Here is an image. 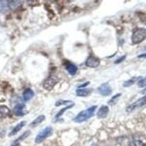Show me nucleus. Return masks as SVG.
Returning a JSON list of instances; mask_svg holds the SVG:
<instances>
[{
	"instance_id": "nucleus-1",
	"label": "nucleus",
	"mask_w": 146,
	"mask_h": 146,
	"mask_svg": "<svg viewBox=\"0 0 146 146\" xmlns=\"http://www.w3.org/2000/svg\"><path fill=\"white\" fill-rule=\"evenodd\" d=\"M97 109V106H92L91 108H89V109L85 110H82L81 111L77 116H76L74 118V121L76 122V123H82L88 120L89 118H91L93 117L94 115V112Z\"/></svg>"
},
{
	"instance_id": "nucleus-2",
	"label": "nucleus",
	"mask_w": 146,
	"mask_h": 146,
	"mask_svg": "<svg viewBox=\"0 0 146 146\" xmlns=\"http://www.w3.org/2000/svg\"><path fill=\"white\" fill-rule=\"evenodd\" d=\"M145 39H146V29L145 28L135 29L131 37L133 44H139L143 42Z\"/></svg>"
},
{
	"instance_id": "nucleus-3",
	"label": "nucleus",
	"mask_w": 146,
	"mask_h": 146,
	"mask_svg": "<svg viewBox=\"0 0 146 146\" xmlns=\"http://www.w3.org/2000/svg\"><path fill=\"white\" fill-rule=\"evenodd\" d=\"M53 133V128L51 126H48V127H45L43 130H41L39 134L37 135L36 138H35V143H42L44 140H46L48 137H49L52 135Z\"/></svg>"
},
{
	"instance_id": "nucleus-4",
	"label": "nucleus",
	"mask_w": 146,
	"mask_h": 146,
	"mask_svg": "<svg viewBox=\"0 0 146 146\" xmlns=\"http://www.w3.org/2000/svg\"><path fill=\"white\" fill-rule=\"evenodd\" d=\"M146 105V95L142 98H140L139 100H137L135 102L130 104L127 108H126V111L127 112H133L135 110L139 109V108H142L143 106Z\"/></svg>"
},
{
	"instance_id": "nucleus-5",
	"label": "nucleus",
	"mask_w": 146,
	"mask_h": 146,
	"mask_svg": "<svg viewBox=\"0 0 146 146\" xmlns=\"http://www.w3.org/2000/svg\"><path fill=\"white\" fill-rule=\"evenodd\" d=\"M58 82V78H56L55 76L50 75L48 79H46V81L44 82L43 87H44V89H46L47 91H50L54 88V86L56 84V82Z\"/></svg>"
},
{
	"instance_id": "nucleus-6",
	"label": "nucleus",
	"mask_w": 146,
	"mask_h": 146,
	"mask_svg": "<svg viewBox=\"0 0 146 146\" xmlns=\"http://www.w3.org/2000/svg\"><path fill=\"white\" fill-rule=\"evenodd\" d=\"M99 92L102 95V96H110L112 93V88L110 87L109 82H104L99 87Z\"/></svg>"
},
{
	"instance_id": "nucleus-7",
	"label": "nucleus",
	"mask_w": 146,
	"mask_h": 146,
	"mask_svg": "<svg viewBox=\"0 0 146 146\" xmlns=\"http://www.w3.org/2000/svg\"><path fill=\"white\" fill-rule=\"evenodd\" d=\"M100 61L98 58H96V56H90L89 58L86 59L85 61V65L86 66L88 67H91V68H96L100 66Z\"/></svg>"
},
{
	"instance_id": "nucleus-8",
	"label": "nucleus",
	"mask_w": 146,
	"mask_h": 146,
	"mask_svg": "<svg viewBox=\"0 0 146 146\" xmlns=\"http://www.w3.org/2000/svg\"><path fill=\"white\" fill-rule=\"evenodd\" d=\"M109 111H110V109L108 106H101L97 112V117L100 119L105 118L108 116V114H109Z\"/></svg>"
},
{
	"instance_id": "nucleus-9",
	"label": "nucleus",
	"mask_w": 146,
	"mask_h": 146,
	"mask_svg": "<svg viewBox=\"0 0 146 146\" xmlns=\"http://www.w3.org/2000/svg\"><path fill=\"white\" fill-rule=\"evenodd\" d=\"M14 113L16 116H23L26 111H25V105L24 104H17L15 109H14Z\"/></svg>"
},
{
	"instance_id": "nucleus-10",
	"label": "nucleus",
	"mask_w": 146,
	"mask_h": 146,
	"mask_svg": "<svg viewBox=\"0 0 146 146\" xmlns=\"http://www.w3.org/2000/svg\"><path fill=\"white\" fill-rule=\"evenodd\" d=\"M92 89H85V88H79L76 90V95L79 97H87L92 93Z\"/></svg>"
},
{
	"instance_id": "nucleus-11",
	"label": "nucleus",
	"mask_w": 146,
	"mask_h": 146,
	"mask_svg": "<svg viewBox=\"0 0 146 146\" xmlns=\"http://www.w3.org/2000/svg\"><path fill=\"white\" fill-rule=\"evenodd\" d=\"M25 125H26V122H25V121H22V122H20L19 124H17L15 126V127L13 128V130L11 131V133L9 134V136H14V135H15L19 131H21V129Z\"/></svg>"
},
{
	"instance_id": "nucleus-12",
	"label": "nucleus",
	"mask_w": 146,
	"mask_h": 146,
	"mask_svg": "<svg viewBox=\"0 0 146 146\" xmlns=\"http://www.w3.org/2000/svg\"><path fill=\"white\" fill-rule=\"evenodd\" d=\"M34 96V92L31 89H26L23 94V99L24 101H29L31 98Z\"/></svg>"
},
{
	"instance_id": "nucleus-13",
	"label": "nucleus",
	"mask_w": 146,
	"mask_h": 146,
	"mask_svg": "<svg viewBox=\"0 0 146 146\" xmlns=\"http://www.w3.org/2000/svg\"><path fill=\"white\" fill-rule=\"evenodd\" d=\"M10 114V110L8 107H6L5 105L0 106V118H5L6 117H8Z\"/></svg>"
},
{
	"instance_id": "nucleus-14",
	"label": "nucleus",
	"mask_w": 146,
	"mask_h": 146,
	"mask_svg": "<svg viewBox=\"0 0 146 146\" xmlns=\"http://www.w3.org/2000/svg\"><path fill=\"white\" fill-rule=\"evenodd\" d=\"M66 70L71 75H74L76 74V72H77V66H74V64L69 63V64H67V66H66Z\"/></svg>"
},
{
	"instance_id": "nucleus-15",
	"label": "nucleus",
	"mask_w": 146,
	"mask_h": 146,
	"mask_svg": "<svg viewBox=\"0 0 146 146\" xmlns=\"http://www.w3.org/2000/svg\"><path fill=\"white\" fill-rule=\"evenodd\" d=\"M44 120H45V116L44 115H40L39 117H37L33 122L31 123V126H36L38 125H40V123H42Z\"/></svg>"
},
{
	"instance_id": "nucleus-16",
	"label": "nucleus",
	"mask_w": 146,
	"mask_h": 146,
	"mask_svg": "<svg viewBox=\"0 0 146 146\" xmlns=\"http://www.w3.org/2000/svg\"><path fill=\"white\" fill-rule=\"evenodd\" d=\"M21 1H8L7 5L11 10H15L18 6L21 5Z\"/></svg>"
},
{
	"instance_id": "nucleus-17",
	"label": "nucleus",
	"mask_w": 146,
	"mask_h": 146,
	"mask_svg": "<svg viewBox=\"0 0 146 146\" xmlns=\"http://www.w3.org/2000/svg\"><path fill=\"white\" fill-rule=\"evenodd\" d=\"M128 146H146V144H144L142 141L140 140H136V139H133V140H130L128 143Z\"/></svg>"
},
{
	"instance_id": "nucleus-18",
	"label": "nucleus",
	"mask_w": 146,
	"mask_h": 146,
	"mask_svg": "<svg viewBox=\"0 0 146 146\" xmlns=\"http://www.w3.org/2000/svg\"><path fill=\"white\" fill-rule=\"evenodd\" d=\"M7 8H8L7 2L0 0V13H5L7 11Z\"/></svg>"
},
{
	"instance_id": "nucleus-19",
	"label": "nucleus",
	"mask_w": 146,
	"mask_h": 146,
	"mask_svg": "<svg viewBox=\"0 0 146 146\" xmlns=\"http://www.w3.org/2000/svg\"><path fill=\"white\" fill-rule=\"evenodd\" d=\"M136 77H135V78H132V79H129V80H127V81H125L124 84H123V86L124 87H130V86H132V85H134V84L135 82V81H136Z\"/></svg>"
},
{
	"instance_id": "nucleus-20",
	"label": "nucleus",
	"mask_w": 146,
	"mask_h": 146,
	"mask_svg": "<svg viewBox=\"0 0 146 146\" xmlns=\"http://www.w3.org/2000/svg\"><path fill=\"white\" fill-rule=\"evenodd\" d=\"M73 107H74V103H72V104H71L70 106H67V107H66L65 109L61 110H60V111H59V112H58V114H56V118H58L59 117H61V116L63 115V114H64V113H65V112H66V111L67 110H70L71 108H73Z\"/></svg>"
},
{
	"instance_id": "nucleus-21",
	"label": "nucleus",
	"mask_w": 146,
	"mask_h": 146,
	"mask_svg": "<svg viewBox=\"0 0 146 146\" xmlns=\"http://www.w3.org/2000/svg\"><path fill=\"white\" fill-rule=\"evenodd\" d=\"M30 134H31V132H30V131H26L25 133H23V135H22L20 137H19V138L17 139V140H16L15 142H16V143H19L20 141H23V140H24L25 138L28 137V136L30 135Z\"/></svg>"
},
{
	"instance_id": "nucleus-22",
	"label": "nucleus",
	"mask_w": 146,
	"mask_h": 146,
	"mask_svg": "<svg viewBox=\"0 0 146 146\" xmlns=\"http://www.w3.org/2000/svg\"><path fill=\"white\" fill-rule=\"evenodd\" d=\"M137 85H138V87H140V88L146 87V77L141 78L140 80H139L138 82H137Z\"/></svg>"
},
{
	"instance_id": "nucleus-23",
	"label": "nucleus",
	"mask_w": 146,
	"mask_h": 146,
	"mask_svg": "<svg viewBox=\"0 0 146 146\" xmlns=\"http://www.w3.org/2000/svg\"><path fill=\"white\" fill-rule=\"evenodd\" d=\"M120 96H121V94H120V93H117V95H115V96H114L110 101H109V104H110V105H114V104H115L116 103V101L119 99V97Z\"/></svg>"
},
{
	"instance_id": "nucleus-24",
	"label": "nucleus",
	"mask_w": 146,
	"mask_h": 146,
	"mask_svg": "<svg viewBox=\"0 0 146 146\" xmlns=\"http://www.w3.org/2000/svg\"><path fill=\"white\" fill-rule=\"evenodd\" d=\"M69 103H73V102H72V101H69V100H58L56 102V106L58 107L60 105H65V104H69Z\"/></svg>"
},
{
	"instance_id": "nucleus-25",
	"label": "nucleus",
	"mask_w": 146,
	"mask_h": 146,
	"mask_svg": "<svg viewBox=\"0 0 146 146\" xmlns=\"http://www.w3.org/2000/svg\"><path fill=\"white\" fill-rule=\"evenodd\" d=\"M125 58H126V56H125V55H124L123 56H121V58H119L118 59H117V60L115 61V64H119V63L123 62V61L125 59Z\"/></svg>"
},
{
	"instance_id": "nucleus-26",
	"label": "nucleus",
	"mask_w": 146,
	"mask_h": 146,
	"mask_svg": "<svg viewBox=\"0 0 146 146\" xmlns=\"http://www.w3.org/2000/svg\"><path fill=\"white\" fill-rule=\"evenodd\" d=\"M138 58H146V53L139 55V56H138Z\"/></svg>"
},
{
	"instance_id": "nucleus-27",
	"label": "nucleus",
	"mask_w": 146,
	"mask_h": 146,
	"mask_svg": "<svg viewBox=\"0 0 146 146\" xmlns=\"http://www.w3.org/2000/svg\"><path fill=\"white\" fill-rule=\"evenodd\" d=\"M10 146H21V145H20V143H16V142H15L14 143H12Z\"/></svg>"
},
{
	"instance_id": "nucleus-28",
	"label": "nucleus",
	"mask_w": 146,
	"mask_h": 146,
	"mask_svg": "<svg viewBox=\"0 0 146 146\" xmlns=\"http://www.w3.org/2000/svg\"><path fill=\"white\" fill-rule=\"evenodd\" d=\"M142 93H143V94H146V88L144 89V90L142 91Z\"/></svg>"
}]
</instances>
